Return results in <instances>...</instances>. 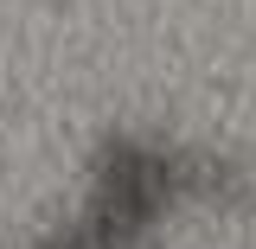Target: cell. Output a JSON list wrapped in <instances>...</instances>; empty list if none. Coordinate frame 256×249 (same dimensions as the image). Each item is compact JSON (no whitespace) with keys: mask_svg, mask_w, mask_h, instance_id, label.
<instances>
[{"mask_svg":"<svg viewBox=\"0 0 256 249\" xmlns=\"http://www.w3.org/2000/svg\"><path fill=\"white\" fill-rule=\"evenodd\" d=\"M244 205L250 173L230 154L166 141L148 128H109L84 166V198L70 218L116 249H148V237L180 211H244Z\"/></svg>","mask_w":256,"mask_h":249,"instance_id":"cell-1","label":"cell"}]
</instances>
